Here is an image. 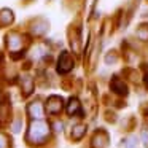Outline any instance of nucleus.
Segmentation results:
<instances>
[{"label": "nucleus", "instance_id": "nucleus-12", "mask_svg": "<svg viewBox=\"0 0 148 148\" xmlns=\"http://www.w3.org/2000/svg\"><path fill=\"white\" fill-rule=\"evenodd\" d=\"M147 84H148V75H147Z\"/></svg>", "mask_w": 148, "mask_h": 148}, {"label": "nucleus", "instance_id": "nucleus-11", "mask_svg": "<svg viewBox=\"0 0 148 148\" xmlns=\"http://www.w3.org/2000/svg\"><path fill=\"white\" fill-rule=\"evenodd\" d=\"M19 126H21V121H16V123H14L13 131H14V132H19Z\"/></svg>", "mask_w": 148, "mask_h": 148}, {"label": "nucleus", "instance_id": "nucleus-3", "mask_svg": "<svg viewBox=\"0 0 148 148\" xmlns=\"http://www.w3.org/2000/svg\"><path fill=\"white\" fill-rule=\"evenodd\" d=\"M62 108V99L59 96H51L46 102V110L49 113H59Z\"/></svg>", "mask_w": 148, "mask_h": 148}, {"label": "nucleus", "instance_id": "nucleus-7", "mask_svg": "<svg viewBox=\"0 0 148 148\" xmlns=\"http://www.w3.org/2000/svg\"><path fill=\"white\" fill-rule=\"evenodd\" d=\"M8 45H10L11 51L19 49L21 48V38H19V37H16V35H10V38H8Z\"/></svg>", "mask_w": 148, "mask_h": 148}, {"label": "nucleus", "instance_id": "nucleus-5", "mask_svg": "<svg viewBox=\"0 0 148 148\" xmlns=\"http://www.w3.org/2000/svg\"><path fill=\"white\" fill-rule=\"evenodd\" d=\"M67 113L69 115H75V113H81V108H80V102H78V99H70V102H69L67 105Z\"/></svg>", "mask_w": 148, "mask_h": 148}, {"label": "nucleus", "instance_id": "nucleus-1", "mask_svg": "<svg viewBox=\"0 0 148 148\" xmlns=\"http://www.w3.org/2000/svg\"><path fill=\"white\" fill-rule=\"evenodd\" d=\"M49 134V126L42 119H34L30 123L29 132H27V140L32 143H42Z\"/></svg>", "mask_w": 148, "mask_h": 148}, {"label": "nucleus", "instance_id": "nucleus-10", "mask_svg": "<svg viewBox=\"0 0 148 148\" xmlns=\"http://www.w3.org/2000/svg\"><path fill=\"white\" fill-rule=\"evenodd\" d=\"M5 147H7V142H5V138L0 135V148H5Z\"/></svg>", "mask_w": 148, "mask_h": 148}, {"label": "nucleus", "instance_id": "nucleus-4", "mask_svg": "<svg viewBox=\"0 0 148 148\" xmlns=\"http://www.w3.org/2000/svg\"><path fill=\"white\" fill-rule=\"evenodd\" d=\"M29 115L32 116L34 119H42L45 112H43V105L40 102H34L29 105Z\"/></svg>", "mask_w": 148, "mask_h": 148}, {"label": "nucleus", "instance_id": "nucleus-8", "mask_svg": "<svg viewBox=\"0 0 148 148\" xmlns=\"http://www.w3.org/2000/svg\"><path fill=\"white\" fill-rule=\"evenodd\" d=\"M13 21V14H11L10 10H3L2 13H0V23H3V24H8Z\"/></svg>", "mask_w": 148, "mask_h": 148}, {"label": "nucleus", "instance_id": "nucleus-2", "mask_svg": "<svg viewBox=\"0 0 148 148\" xmlns=\"http://www.w3.org/2000/svg\"><path fill=\"white\" fill-rule=\"evenodd\" d=\"M72 67H73V61L69 56V53L64 51L61 54V58H59V62H58V72L59 73H67V72L72 70Z\"/></svg>", "mask_w": 148, "mask_h": 148}, {"label": "nucleus", "instance_id": "nucleus-6", "mask_svg": "<svg viewBox=\"0 0 148 148\" xmlns=\"http://www.w3.org/2000/svg\"><path fill=\"white\" fill-rule=\"evenodd\" d=\"M112 88H113V91L118 92V94H127V88H126V84L119 83L118 78H115V80L112 81Z\"/></svg>", "mask_w": 148, "mask_h": 148}, {"label": "nucleus", "instance_id": "nucleus-9", "mask_svg": "<svg viewBox=\"0 0 148 148\" xmlns=\"http://www.w3.org/2000/svg\"><path fill=\"white\" fill-rule=\"evenodd\" d=\"M84 132V126H75V132H73V138H80Z\"/></svg>", "mask_w": 148, "mask_h": 148}]
</instances>
